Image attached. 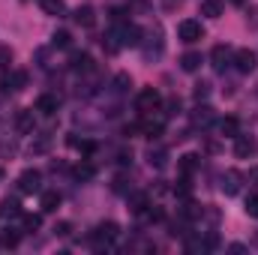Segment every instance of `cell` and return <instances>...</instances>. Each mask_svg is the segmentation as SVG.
Returning <instances> with one entry per match:
<instances>
[{
  "mask_svg": "<svg viewBox=\"0 0 258 255\" xmlns=\"http://www.w3.org/2000/svg\"><path fill=\"white\" fill-rule=\"evenodd\" d=\"M15 246H18V231H12V228L0 231V249H15Z\"/></svg>",
  "mask_w": 258,
  "mask_h": 255,
  "instance_id": "obj_31",
  "label": "cell"
},
{
  "mask_svg": "<svg viewBox=\"0 0 258 255\" xmlns=\"http://www.w3.org/2000/svg\"><path fill=\"white\" fill-rule=\"evenodd\" d=\"M12 63V48L9 45H0V72H6Z\"/></svg>",
  "mask_w": 258,
  "mask_h": 255,
  "instance_id": "obj_34",
  "label": "cell"
},
{
  "mask_svg": "<svg viewBox=\"0 0 258 255\" xmlns=\"http://www.w3.org/2000/svg\"><path fill=\"white\" fill-rule=\"evenodd\" d=\"M180 69H183V72H195V69H201V54H198V51H186V54L180 57Z\"/></svg>",
  "mask_w": 258,
  "mask_h": 255,
  "instance_id": "obj_23",
  "label": "cell"
},
{
  "mask_svg": "<svg viewBox=\"0 0 258 255\" xmlns=\"http://www.w3.org/2000/svg\"><path fill=\"white\" fill-rule=\"evenodd\" d=\"M180 3H183V0H162V6H165V9H168V12H171V9H177V6H180Z\"/></svg>",
  "mask_w": 258,
  "mask_h": 255,
  "instance_id": "obj_41",
  "label": "cell"
},
{
  "mask_svg": "<svg viewBox=\"0 0 258 255\" xmlns=\"http://www.w3.org/2000/svg\"><path fill=\"white\" fill-rule=\"evenodd\" d=\"M255 153H258V138L255 135L237 132V135H234V156H237V159H252Z\"/></svg>",
  "mask_w": 258,
  "mask_h": 255,
  "instance_id": "obj_4",
  "label": "cell"
},
{
  "mask_svg": "<svg viewBox=\"0 0 258 255\" xmlns=\"http://www.w3.org/2000/svg\"><path fill=\"white\" fill-rule=\"evenodd\" d=\"M249 174H252V180H258V168H252V171H249Z\"/></svg>",
  "mask_w": 258,
  "mask_h": 255,
  "instance_id": "obj_42",
  "label": "cell"
},
{
  "mask_svg": "<svg viewBox=\"0 0 258 255\" xmlns=\"http://www.w3.org/2000/svg\"><path fill=\"white\" fill-rule=\"evenodd\" d=\"M141 57H144V63H156L162 54H165V33H162V27L159 24H153L150 30H144V36H141Z\"/></svg>",
  "mask_w": 258,
  "mask_h": 255,
  "instance_id": "obj_1",
  "label": "cell"
},
{
  "mask_svg": "<svg viewBox=\"0 0 258 255\" xmlns=\"http://www.w3.org/2000/svg\"><path fill=\"white\" fill-rule=\"evenodd\" d=\"M120 234V228H117V222H99L96 228H93V234H90V240H93V246H105V243H111L114 237Z\"/></svg>",
  "mask_w": 258,
  "mask_h": 255,
  "instance_id": "obj_5",
  "label": "cell"
},
{
  "mask_svg": "<svg viewBox=\"0 0 258 255\" xmlns=\"http://www.w3.org/2000/svg\"><path fill=\"white\" fill-rule=\"evenodd\" d=\"M174 192H177L180 198H189V195H192V183H189V177H186V174H183V180L174 186Z\"/></svg>",
  "mask_w": 258,
  "mask_h": 255,
  "instance_id": "obj_36",
  "label": "cell"
},
{
  "mask_svg": "<svg viewBox=\"0 0 258 255\" xmlns=\"http://www.w3.org/2000/svg\"><path fill=\"white\" fill-rule=\"evenodd\" d=\"M240 180H243V174L234 171V168H228V171L219 177V189L225 192V195H237V192H240Z\"/></svg>",
  "mask_w": 258,
  "mask_h": 255,
  "instance_id": "obj_11",
  "label": "cell"
},
{
  "mask_svg": "<svg viewBox=\"0 0 258 255\" xmlns=\"http://www.w3.org/2000/svg\"><path fill=\"white\" fill-rule=\"evenodd\" d=\"M0 87H3L6 93H9V90H12V93L24 90V87H27V72H24V69H12V72L6 69L3 78H0Z\"/></svg>",
  "mask_w": 258,
  "mask_h": 255,
  "instance_id": "obj_7",
  "label": "cell"
},
{
  "mask_svg": "<svg viewBox=\"0 0 258 255\" xmlns=\"http://www.w3.org/2000/svg\"><path fill=\"white\" fill-rule=\"evenodd\" d=\"M222 12H225V0H201V15L219 18Z\"/></svg>",
  "mask_w": 258,
  "mask_h": 255,
  "instance_id": "obj_21",
  "label": "cell"
},
{
  "mask_svg": "<svg viewBox=\"0 0 258 255\" xmlns=\"http://www.w3.org/2000/svg\"><path fill=\"white\" fill-rule=\"evenodd\" d=\"M69 144L78 150V153H84V156H90V153H96V141H87V138H69Z\"/></svg>",
  "mask_w": 258,
  "mask_h": 255,
  "instance_id": "obj_29",
  "label": "cell"
},
{
  "mask_svg": "<svg viewBox=\"0 0 258 255\" xmlns=\"http://www.w3.org/2000/svg\"><path fill=\"white\" fill-rule=\"evenodd\" d=\"M111 87H114V93H117V96H123L129 87H132V78H129L126 72H117V75H114V81H111Z\"/></svg>",
  "mask_w": 258,
  "mask_h": 255,
  "instance_id": "obj_25",
  "label": "cell"
},
{
  "mask_svg": "<svg viewBox=\"0 0 258 255\" xmlns=\"http://www.w3.org/2000/svg\"><path fill=\"white\" fill-rule=\"evenodd\" d=\"M243 210H246V216H252V219H258V192H252V195L246 198Z\"/></svg>",
  "mask_w": 258,
  "mask_h": 255,
  "instance_id": "obj_33",
  "label": "cell"
},
{
  "mask_svg": "<svg viewBox=\"0 0 258 255\" xmlns=\"http://www.w3.org/2000/svg\"><path fill=\"white\" fill-rule=\"evenodd\" d=\"M69 69H75V72H93V57L84 54V51H81V54L75 51V54L69 57Z\"/></svg>",
  "mask_w": 258,
  "mask_h": 255,
  "instance_id": "obj_17",
  "label": "cell"
},
{
  "mask_svg": "<svg viewBox=\"0 0 258 255\" xmlns=\"http://www.w3.org/2000/svg\"><path fill=\"white\" fill-rule=\"evenodd\" d=\"M39 6H42V12L45 15H66V3L63 0H39Z\"/></svg>",
  "mask_w": 258,
  "mask_h": 255,
  "instance_id": "obj_22",
  "label": "cell"
},
{
  "mask_svg": "<svg viewBox=\"0 0 258 255\" xmlns=\"http://www.w3.org/2000/svg\"><path fill=\"white\" fill-rule=\"evenodd\" d=\"M159 105H162V96H159L156 87H144V90L135 96V108H138L141 114H150V111H156Z\"/></svg>",
  "mask_w": 258,
  "mask_h": 255,
  "instance_id": "obj_3",
  "label": "cell"
},
{
  "mask_svg": "<svg viewBox=\"0 0 258 255\" xmlns=\"http://www.w3.org/2000/svg\"><path fill=\"white\" fill-rule=\"evenodd\" d=\"M21 222H24V231H30V234L42 225V219H39V216H30V213H27V216H21Z\"/></svg>",
  "mask_w": 258,
  "mask_h": 255,
  "instance_id": "obj_35",
  "label": "cell"
},
{
  "mask_svg": "<svg viewBox=\"0 0 258 255\" xmlns=\"http://www.w3.org/2000/svg\"><path fill=\"white\" fill-rule=\"evenodd\" d=\"M60 192L57 189H45V192H39V207H42V213H54L57 207H60Z\"/></svg>",
  "mask_w": 258,
  "mask_h": 255,
  "instance_id": "obj_12",
  "label": "cell"
},
{
  "mask_svg": "<svg viewBox=\"0 0 258 255\" xmlns=\"http://www.w3.org/2000/svg\"><path fill=\"white\" fill-rule=\"evenodd\" d=\"M165 108H168V111H165L168 117H171V114H177V111H180V99H177V96H171V99L165 102Z\"/></svg>",
  "mask_w": 258,
  "mask_h": 255,
  "instance_id": "obj_38",
  "label": "cell"
},
{
  "mask_svg": "<svg viewBox=\"0 0 258 255\" xmlns=\"http://www.w3.org/2000/svg\"><path fill=\"white\" fill-rule=\"evenodd\" d=\"M18 189L24 195H33V192H42V174L36 168H27L21 177H18Z\"/></svg>",
  "mask_w": 258,
  "mask_h": 255,
  "instance_id": "obj_9",
  "label": "cell"
},
{
  "mask_svg": "<svg viewBox=\"0 0 258 255\" xmlns=\"http://www.w3.org/2000/svg\"><path fill=\"white\" fill-rule=\"evenodd\" d=\"M210 60H213V69H216V72H225V69L231 66V60H234V51H231L228 45H216V48L210 51Z\"/></svg>",
  "mask_w": 258,
  "mask_h": 255,
  "instance_id": "obj_10",
  "label": "cell"
},
{
  "mask_svg": "<svg viewBox=\"0 0 258 255\" xmlns=\"http://www.w3.org/2000/svg\"><path fill=\"white\" fill-rule=\"evenodd\" d=\"M72 18H75V24H81V27H93V24H96V12H93V6H78Z\"/></svg>",
  "mask_w": 258,
  "mask_h": 255,
  "instance_id": "obj_18",
  "label": "cell"
},
{
  "mask_svg": "<svg viewBox=\"0 0 258 255\" xmlns=\"http://www.w3.org/2000/svg\"><path fill=\"white\" fill-rule=\"evenodd\" d=\"M216 129L222 138H234L240 132V123H237V117H222V120H216Z\"/></svg>",
  "mask_w": 258,
  "mask_h": 255,
  "instance_id": "obj_20",
  "label": "cell"
},
{
  "mask_svg": "<svg viewBox=\"0 0 258 255\" xmlns=\"http://www.w3.org/2000/svg\"><path fill=\"white\" fill-rule=\"evenodd\" d=\"M147 162H150V168H165L168 165V150L165 147H150L147 150Z\"/></svg>",
  "mask_w": 258,
  "mask_h": 255,
  "instance_id": "obj_19",
  "label": "cell"
},
{
  "mask_svg": "<svg viewBox=\"0 0 258 255\" xmlns=\"http://www.w3.org/2000/svg\"><path fill=\"white\" fill-rule=\"evenodd\" d=\"M114 33H117L120 48H138V45H141V36H144V30H141L138 24H132V21H123Z\"/></svg>",
  "mask_w": 258,
  "mask_h": 255,
  "instance_id": "obj_2",
  "label": "cell"
},
{
  "mask_svg": "<svg viewBox=\"0 0 258 255\" xmlns=\"http://www.w3.org/2000/svg\"><path fill=\"white\" fill-rule=\"evenodd\" d=\"M117 162H120V165H129V162H132V150H120V153H117Z\"/></svg>",
  "mask_w": 258,
  "mask_h": 255,
  "instance_id": "obj_39",
  "label": "cell"
},
{
  "mask_svg": "<svg viewBox=\"0 0 258 255\" xmlns=\"http://www.w3.org/2000/svg\"><path fill=\"white\" fill-rule=\"evenodd\" d=\"M177 168H180V174L189 177V174H195V171L201 168V156H198V153H183V156L177 159Z\"/></svg>",
  "mask_w": 258,
  "mask_h": 255,
  "instance_id": "obj_13",
  "label": "cell"
},
{
  "mask_svg": "<svg viewBox=\"0 0 258 255\" xmlns=\"http://www.w3.org/2000/svg\"><path fill=\"white\" fill-rule=\"evenodd\" d=\"M207 93H210V84H207V81L195 84V99H198V102H201V99H207Z\"/></svg>",
  "mask_w": 258,
  "mask_h": 255,
  "instance_id": "obj_37",
  "label": "cell"
},
{
  "mask_svg": "<svg viewBox=\"0 0 258 255\" xmlns=\"http://www.w3.org/2000/svg\"><path fill=\"white\" fill-rule=\"evenodd\" d=\"M57 108H60V99H57L54 93H42V96L36 99V111H39V114H54Z\"/></svg>",
  "mask_w": 258,
  "mask_h": 255,
  "instance_id": "obj_14",
  "label": "cell"
},
{
  "mask_svg": "<svg viewBox=\"0 0 258 255\" xmlns=\"http://www.w3.org/2000/svg\"><path fill=\"white\" fill-rule=\"evenodd\" d=\"M15 126L21 135H30L33 129H36V117H33V111L30 108H24V111H18V117H15Z\"/></svg>",
  "mask_w": 258,
  "mask_h": 255,
  "instance_id": "obj_15",
  "label": "cell"
},
{
  "mask_svg": "<svg viewBox=\"0 0 258 255\" xmlns=\"http://www.w3.org/2000/svg\"><path fill=\"white\" fill-rule=\"evenodd\" d=\"M0 216H21V204L15 198H3L0 204Z\"/></svg>",
  "mask_w": 258,
  "mask_h": 255,
  "instance_id": "obj_30",
  "label": "cell"
},
{
  "mask_svg": "<svg viewBox=\"0 0 258 255\" xmlns=\"http://www.w3.org/2000/svg\"><path fill=\"white\" fill-rule=\"evenodd\" d=\"M162 129H165L162 120H144V123H141V132H144L147 138H159V135H162Z\"/></svg>",
  "mask_w": 258,
  "mask_h": 255,
  "instance_id": "obj_28",
  "label": "cell"
},
{
  "mask_svg": "<svg viewBox=\"0 0 258 255\" xmlns=\"http://www.w3.org/2000/svg\"><path fill=\"white\" fill-rule=\"evenodd\" d=\"M231 63H234V69H237V72L249 75V72H255V66H258V54H255V51H249V48H237Z\"/></svg>",
  "mask_w": 258,
  "mask_h": 255,
  "instance_id": "obj_8",
  "label": "cell"
},
{
  "mask_svg": "<svg viewBox=\"0 0 258 255\" xmlns=\"http://www.w3.org/2000/svg\"><path fill=\"white\" fill-rule=\"evenodd\" d=\"M51 45H54V48H69V45H72V36H69V30H57V33L51 36Z\"/></svg>",
  "mask_w": 258,
  "mask_h": 255,
  "instance_id": "obj_32",
  "label": "cell"
},
{
  "mask_svg": "<svg viewBox=\"0 0 258 255\" xmlns=\"http://www.w3.org/2000/svg\"><path fill=\"white\" fill-rule=\"evenodd\" d=\"M129 207H132V213H144L150 204H147V195L144 192H129Z\"/></svg>",
  "mask_w": 258,
  "mask_h": 255,
  "instance_id": "obj_24",
  "label": "cell"
},
{
  "mask_svg": "<svg viewBox=\"0 0 258 255\" xmlns=\"http://www.w3.org/2000/svg\"><path fill=\"white\" fill-rule=\"evenodd\" d=\"M111 189L117 192V195H129V192H132V177H129V174H117L114 183H111Z\"/></svg>",
  "mask_w": 258,
  "mask_h": 255,
  "instance_id": "obj_27",
  "label": "cell"
},
{
  "mask_svg": "<svg viewBox=\"0 0 258 255\" xmlns=\"http://www.w3.org/2000/svg\"><path fill=\"white\" fill-rule=\"evenodd\" d=\"M177 36H180V42L192 45V42H198V39H204V27H201V21L186 18V21H180V27H177Z\"/></svg>",
  "mask_w": 258,
  "mask_h": 255,
  "instance_id": "obj_6",
  "label": "cell"
},
{
  "mask_svg": "<svg viewBox=\"0 0 258 255\" xmlns=\"http://www.w3.org/2000/svg\"><path fill=\"white\" fill-rule=\"evenodd\" d=\"M93 174H96V168H93L90 162H81V165L72 168V177H75V180H93Z\"/></svg>",
  "mask_w": 258,
  "mask_h": 255,
  "instance_id": "obj_26",
  "label": "cell"
},
{
  "mask_svg": "<svg viewBox=\"0 0 258 255\" xmlns=\"http://www.w3.org/2000/svg\"><path fill=\"white\" fill-rule=\"evenodd\" d=\"M69 231H72V225H69V222H60V225H54V234H60V237H66Z\"/></svg>",
  "mask_w": 258,
  "mask_h": 255,
  "instance_id": "obj_40",
  "label": "cell"
},
{
  "mask_svg": "<svg viewBox=\"0 0 258 255\" xmlns=\"http://www.w3.org/2000/svg\"><path fill=\"white\" fill-rule=\"evenodd\" d=\"M213 120H216V117H213V108H210V105H198V108L192 111V126L207 129Z\"/></svg>",
  "mask_w": 258,
  "mask_h": 255,
  "instance_id": "obj_16",
  "label": "cell"
}]
</instances>
